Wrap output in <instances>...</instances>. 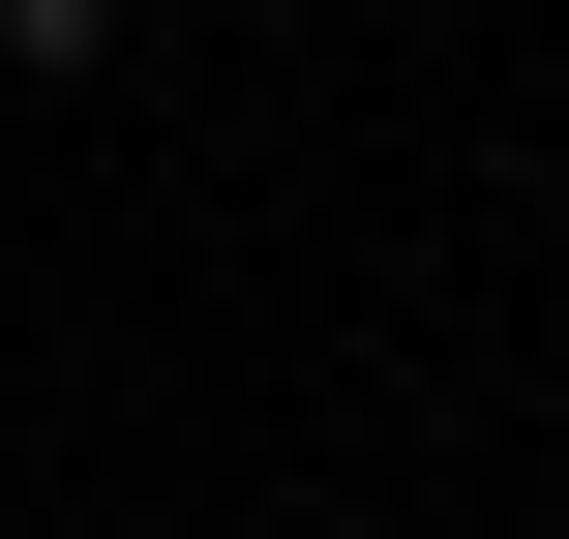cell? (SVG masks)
Instances as JSON below:
<instances>
[{
  "mask_svg": "<svg viewBox=\"0 0 569 539\" xmlns=\"http://www.w3.org/2000/svg\"><path fill=\"white\" fill-rule=\"evenodd\" d=\"M0 30H30V60H90V30H120V0H0Z\"/></svg>",
  "mask_w": 569,
  "mask_h": 539,
  "instance_id": "6da1fadb",
  "label": "cell"
}]
</instances>
